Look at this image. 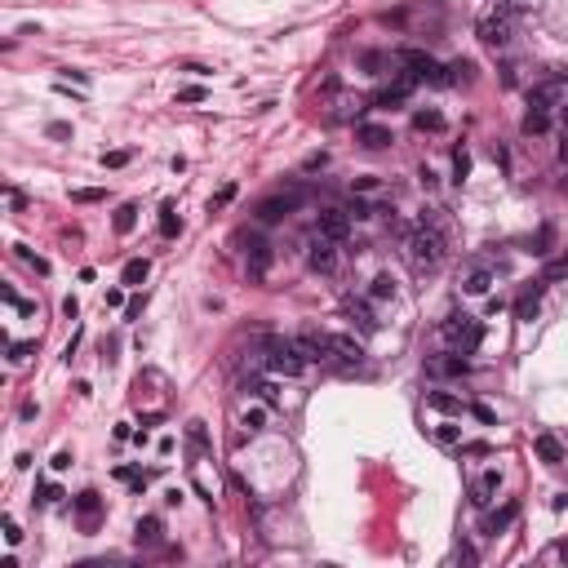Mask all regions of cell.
I'll return each instance as SVG.
<instances>
[{"label": "cell", "mask_w": 568, "mask_h": 568, "mask_svg": "<svg viewBox=\"0 0 568 568\" xmlns=\"http://www.w3.org/2000/svg\"><path fill=\"white\" fill-rule=\"evenodd\" d=\"M404 254H409V262H413V271H436V266L444 262V236L422 218V222H417L409 236H404Z\"/></svg>", "instance_id": "cell-1"}, {"label": "cell", "mask_w": 568, "mask_h": 568, "mask_svg": "<svg viewBox=\"0 0 568 568\" xmlns=\"http://www.w3.org/2000/svg\"><path fill=\"white\" fill-rule=\"evenodd\" d=\"M307 369V360H302V351H297L293 338H271L266 342V373L271 377H297Z\"/></svg>", "instance_id": "cell-2"}, {"label": "cell", "mask_w": 568, "mask_h": 568, "mask_svg": "<svg viewBox=\"0 0 568 568\" xmlns=\"http://www.w3.org/2000/svg\"><path fill=\"white\" fill-rule=\"evenodd\" d=\"M395 58H399V62H404L409 72L417 76V85H448V67H444V62H436L431 54H422V49H399Z\"/></svg>", "instance_id": "cell-3"}, {"label": "cell", "mask_w": 568, "mask_h": 568, "mask_svg": "<svg viewBox=\"0 0 568 568\" xmlns=\"http://www.w3.org/2000/svg\"><path fill=\"white\" fill-rule=\"evenodd\" d=\"M302 200H307L302 191H289V195H266L262 205H258V222H284L297 205H302Z\"/></svg>", "instance_id": "cell-4"}, {"label": "cell", "mask_w": 568, "mask_h": 568, "mask_svg": "<svg viewBox=\"0 0 568 568\" xmlns=\"http://www.w3.org/2000/svg\"><path fill=\"white\" fill-rule=\"evenodd\" d=\"M329 356L342 364V369H360L364 364V346L356 338H346V333H329Z\"/></svg>", "instance_id": "cell-5"}, {"label": "cell", "mask_w": 568, "mask_h": 568, "mask_svg": "<svg viewBox=\"0 0 568 568\" xmlns=\"http://www.w3.org/2000/svg\"><path fill=\"white\" fill-rule=\"evenodd\" d=\"M307 266H311V271H320V276H329L333 266H338V240L315 236L311 249H307Z\"/></svg>", "instance_id": "cell-6"}, {"label": "cell", "mask_w": 568, "mask_h": 568, "mask_svg": "<svg viewBox=\"0 0 568 568\" xmlns=\"http://www.w3.org/2000/svg\"><path fill=\"white\" fill-rule=\"evenodd\" d=\"M479 40L489 45V49H502V45L511 40V9H502V13H489V18L479 23Z\"/></svg>", "instance_id": "cell-7"}, {"label": "cell", "mask_w": 568, "mask_h": 568, "mask_svg": "<svg viewBox=\"0 0 568 568\" xmlns=\"http://www.w3.org/2000/svg\"><path fill=\"white\" fill-rule=\"evenodd\" d=\"M76 520H80V528H85V533H93L98 520H103V497H98L93 489L76 493Z\"/></svg>", "instance_id": "cell-8"}, {"label": "cell", "mask_w": 568, "mask_h": 568, "mask_svg": "<svg viewBox=\"0 0 568 568\" xmlns=\"http://www.w3.org/2000/svg\"><path fill=\"white\" fill-rule=\"evenodd\" d=\"M244 266H249V280H262V276H266V266H271V244H266L262 236H249Z\"/></svg>", "instance_id": "cell-9"}, {"label": "cell", "mask_w": 568, "mask_h": 568, "mask_svg": "<svg viewBox=\"0 0 568 568\" xmlns=\"http://www.w3.org/2000/svg\"><path fill=\"white\" fill-rule=\"evenodd\" d=\"M497 489H502V471H484V475H475V484H471V502L475 506H493L497 502Z\"/></svg>", "instance_id": "cell-10"}, {"label": "cell", "mask_w": 568, "mask_h": 568, "mask_svg": "<svg viewBox=\"0 0 568 568\" xmlns=\"http://www.w3.org/2000/svg\"><path fill=\"white\" fill-rule=\"evenodd\" d=\"M297 351H302L307 364H320V360H333L329 356V333H297Z\"/></svg>", "instance_id": "cell-11"}, {"label": "cell", "mask_w": 568, "mask_h": 568, "mask_svg": "<svg viewBox=\"0 0 568 568\" xmlns=\"http://www.w3.org/2000/svg\"><path fill=\"white\" fill-rule=\"evenodd\" d=\"M542 289H546V280H533V284H524V293L515 297V320H533L538 315V307H542Z\"/></svg>", "instance_id": "cell-12"}, {"label": "cell", "mask_w": 568, "mask_h": 568, "mask_svg": "<svg viewBox=\"0 0 568 568\" xmlns=\"http://www.w3.org/2000/svg\"><path fill=\"white\" fill-rule=\"evenodd\" d=\"M351 222H356V218H351L346 209H324V213H320V236L346 240V236H351Z\"/></svg>", "instance_id": "cell-13"}, {"label": "cell", "mask_w": 568, "mask_h": 568, "mask_svg": "<svg viewBox=\"0 0 568 568\" xmlns=\"http://www.w3.org/2000/svg\"><path fill=\"white\" fill-rule=\"evenodd\" d=\"M133 542H138L142 550H152L164 542V524H160V515H142L138 524H133Z\"/></svg>", "instance_id": "cell-14"}, {"label": "cell", "mask_w": 568, "mask_h": 568, "mask_svg": "<svg viewBox=\"0 0 568 568\" xmlns=\"http://www.w3.org/2000/svg\"><path fill=\"white\" fill-rule=\"evenodd\" d=\"M489 289H493V266L475 262L471 271H466V280H462V293H471V297H484Z\"/></svg>", "instance_id": "cell-15"}, {"label": "cell", "mask_w": 568, "mask_h": 568, "mask_svg": "<svg viewBox=\"0 0 568 568\" xmlns=\"http://www.w3.org/2000/svg\"><path fill=\"white\" fill-rule=\"evenodd\" d=\"M356 142L369 147V152H382V147L395 142V133H391L387 125H360V129H356Z\"/></svg>", "instance_id": "cell-16"}, {"label": "cell", "mask_w": 568, "mask_h": 568, "mask_svg": "<svg viewBox=\"0 0 568 568\" xmlns=\"http://www.w3.org/2000/svg\"><path fill=\"white\" fill-rule=\"evenodd\" d=\"M515 515H520V502H502V511L484 515V533H489V538H497V533H506V528L515 524Z\"/></svg>", "instance_id": "cell-17"}, {"label": "cell", "mask_w": 568, "mask_h": 568, "mask_svg": "<svg viewBox=\"0 0 568 568\" xmlns=\"http://www.w3.org/2000/svg\"><path fill=\"white\" fill-rule=\"evenodd\" d=\"M466 356L462 351H453V356H440V360H431V373H444V377H466Z\"/></svg>", "instance_id": "cell-18"}, {"label": "cell", "mask_w": 568, "mask_h": 568, "mask_svg": "<svg viewBox=\"0 0 568 568\" xmlns=\"http://www.w3.org/2000/svg\"><path fill=\"white\" fill-rule=\"evenodd\" d=\"M426 409H436V413H448V417L466 413V404H462L458 395H448V391H426Z\"/></svg>", "instance_id": "cell-19"}, {"label": "cell", "mask_w": 568, "mask_h": 568, "mask_svg": "<svg viewBox=\"0 0 568 568\" xmlns=\"http://www.w3.org/2000/svg\"><path fill=\"white\" fill-rule=\"evenodd\" d=\"M533 448H538V458H542L546 466H560V462H564V444H560L555 436H550V431H542V436H538V444H533Z\"/></svg>", "instance_id": "cell-20"}, {"label": "cell", "mask_w": 568, "mask_h": 568, "mask_svg": "<svg viewBox=\"0 0 568 568\" xmlns=\"http://www.w3.org/2000/svg\"><path fill=\"white\" fill-rule=\"evenodd\" d=\"M346 320L356 324L360 333H377V320H373V311H369V302H346Z\"/></svg>", "instance_id": "cell-21"}, {"label": "cell", "mask_w": 568, "mask_h": 568, "mask_svg": "<svg viewBox=\"0 0 568 568\" xmlns=\"http://www.w3.org/2000/svg\"><path fill=\"white\" fill-rule=\"evenodd\" d=\"M395 293H399V284H395V276H391V271L373 276V284H369V297H373V302H391Z\"/></svg>", "instance_id": "cell-22"}, {"label": "cell", "mask_w": 568, "mask_h": 568, "mask_svg": "<svg viewBox=\"0 0 568 568\" xmlns=\"http://www.w3.org/2000/svg\"><path fill=\"white\" fill-rule=\"evenodd\" d=\"M111 227H115V236H129V231L138 227V205H133V200H125V205L115 209V218H111Z\"/></svg>", "instance_id": "cell-23"}, {"label": "cell", "mask_w": 568, "mask_h": 568, "mask_svg": "<svg viewBox=\"0 0 568 568\" xmlns=\"http://www.w3.org/2000/svg\"><path fill=\"white\" fill-rule=\"evenodd\" d=\"M147 276H152V262H147V258H133V262H125V284H129V289H142V280Z\"/></svg>", "instance_id": "cell-24"}, {"label": "cell", "mask_w": 568, "mask_h": 568, "mask_svg": "<svg viewBox=\"0 0 568 568\" xmlns=\"http://www.w3.org/2000/svg\"><path fill=\"white\" fill-rule=\"evenodd\" d=\"M413 129H422V133H444V115H440L436 107L413 111Z\"/></svg>", "instance_id": "cell-25"}, {"label": "cell", "mask_w": 568, "mask_h": 568, "mask_svg": "<svg viewBox=\"0 0 568 568\" xmlns=\"http://www.w3.org/2000/svg\"><path fill=\"white\" fill-rule=\"evenodd\" d=\"M431 440H436L440 448H458L462 444V426L458 422H440L436 431H431Z\"/></svg>", "instance_id": "cell-26"}, {"label": "cell", "mask_w": 568, "mask_h": 568, "mask_svg": "<svg viewBox=\"0 0 568 568\" xmlns=\"http://www.w3.org/2000/svg\"><path fill=\"white\" fill-rule=\"evenodd\" d=\"M240 426L249 431V436H258V431H266V409H262V404H249V409L240 413Z\"/></svg>", "instance_id": "cell-27"}, {"label": "cell", "mask_w": 568, "mask_h": 568, "mask_svg": "<svg viewBox=\"0 0 568 568\" xmlns=\"http://www.w3.org/2000/svg\"><path fill=\"white\" fill-rule=\"evenodd\" d=\"M475 80V62L471 58H458L453 67H448V85H471Z\"/></svg>", "instance_id": "cell-28"}, {"label": "cell", "mask_w": 568, "mask_h": 568, "mask_svg": "<svg viewBox=\"0 0 568 568\" xmlns=\"http://www.w3.org/2000/svg\"><path fill=\"white\" fill-rule=\"evenodd\" d=\"M555 98H560V85H538L528 93V107H542V111H550L555 107Z\"/></svg>", "instance_id": "cell-29"}, {"label": "cell", "mask_w": 568, "mask_h": 568, "mask_svg": "<svg viewBox=\"0 0 568 568\" xmlns=\"http://www.w3.org/2000/svg\"><path fill=\"white\" fill-rule=\"evenodd\" d=\"M550 129V111H542V107H528V115H524V133L533 138V133H546Z\"/></svg>", "instance_id": "cell-30"}, {"label": "cell", "mask_w": 568, "mask_h": 568, "mask_svg": "<svg viewBox=\"0 0 568 568\" xmlns=\"http://www.w3.org/2000/svg\"><path fill=\"white\" fill-rule=\"evenodd\" d=\"M178 231H182V218H178V209H174V205H164V209H160V236H164V240H174Z\"/></svg>", "instance_id": "cell-31"}, {"label": "cell", "mask_w": 568, "mask_h": 568, "mask_svg": "<svg viewBox=\"0 0 568 568\" xmlns=\"http://www.w3.org/2000/svg\"><path fill=\"white\" fill-rule=\"evenodd\" d=\"M542 280H546V284H555V280H568V249H564V254H560L555 262H546Z\"/></svg>", "instance_id": "cell-32"}, {"label": "cell", "mask_w": 568, "mask_h": 568, "mask_svg": "<svg viewBox=\"0 0 568 568\" xmlns=\"http://www.w3.org/2000/svg\"><path fill=\"white\" fill-rule=\"evenodd\" d=\"M351 191H356V195H373V191H382V178L377 174H360L356 182H351Z\"/></svg>", "instance_id": "cell-33"}, {"label": "cell", "mask_w": 568, "mask_h": 568, "mask_svg": "<svg viewBox=\"0 0 568 568\" xmlns=\"http://www.w3.org/2000/svg\"><path fill=\"white\" fill-rule=\"evenodd\" d=\"M13 254H18V258L31 266V271H36V276H49V262H45V258H36V254H31L27 244H13Z\"/></svg>", "instance_id": "cell-34"}, {"label": "cell", "mask_w": 568, "mask_h": 568, "mask_svg": "<svg viewBox=\"0 0 568 568\" xmlns=\"http://www.w3.org/2000/svg\"><path fill=\"white\" fill-rule=\"evenodd\" d=\"M479 342H484V324H471V329H466V338L458 342V351H462V356H475Z\"/></svg>", "instance_id": "cell-35"}, {"label": "cell", "mask_w": 568, "mask_h": 568, "mask_svg": "<svg viewBox=\"0 0 568 568\" xmlns=\"http://www.w3.org/2000/svg\"><path fill=\"white\" fill-rule=\"evenodd\" d=\"M249 391H258V395L266 399V404H276V399H280V387H276L271 377H258V382H254V387H249Z\"/></svg>", "instance_id": "cell-36"}, {"label": "cell", "mask_w": 568, "mask_h": 568, "mask_svg": "<svg viewBox=\"0 0 568 568\" xmlns=\"http://www.w3.org/2000/svg\"><path fill=\"white\" fill-rule=\"evenodd\" d=\"M466 174H471V156H466V152H453V182H458V187L466 182Z\"/></svg>", "instance_id": "cell-37"}, {"label": "cell", "mask_w": 568, "mask_h": 568, "mask_svg": "<svg viewBox=\"0 0 568 568\" xmlns=\"http://www.w3.org/2000/svg\"><path fill=\"white\" fill-rule=\"evenodd\" d=\"M31 351H36V342H13V346H9V360H13V364H23V360L31 356Z\"/></svg>", "instance_id": "cell-38"}, {"label": "cell", "mask_w": 568, "mask_h": 568, "mask_svg": "<svg viewBox=\"0 0 568 568\" xmlns=\"http://www.w3.org/2000/svg\"><path fill=\"white\" fill-rule=\"evenodd\" d=\"M72 200H76V205H98V200H103V191H98V187H85V191H72Z\"/></svg>", "instance_id": "cell-39"}, {"label": "cell", "mask_w": 568, "mask_h": 568, "mask_svg": "<svg viewBox=\"0 0 568 568\" xmlns=\"http://www.w3.org/2000/svg\"><path fill=\"white\" fill-rule=\"evenodd\" d=\"M178 103H205V89H200V85H187V89H178Z\"/></svg>", "instance_id": "cell-40"}, {"label": "cell", "mask_w": 568, "mask_h": 568, "mask_svg": "<svg viewBox=\"0 0 568 568\" xmlns=\"http://www.w3.org/2000/svg\"><path fill=\"white\" fill-rule=\"evenodd\" d=\"M324 164H329V156H324V152H311V156L302 160V169H307V174H315V169H324Z\"/></svg>", "instance_id": "cell-41"}, {"label": "cell", "mask_w": 568, "mask_h": 568, "mask_svg": "<svg viewBox=\"0 0 568 568\" xmlns=\"http://www.w3.org/2000/svg\"><path fill=\"white\" fill-rule=\"evenodd\" d=\"M103 164H107V169H120V164H129V152H107Z\"/></svg>", "instance_id": "cell-42"}, {"label": "cell", "mask_w": 568, "mask_h": 568, "mask_svg": "<svg viewBox=\"0 0 568 568\" xmlns=\"http://www.w3.org/2000/svg\"><path fill=\"white\" fill-rule=\"evenodd\" d=\"M346 213H351V218H373V209L364 205V200H351V209H346Z\"/></svg>", "instance_id": "cell-43"}, {"label": "cell", "mask_w": 568, "mask_h": 568, "mask_svg": "<svg viewBox=\"0 0 568 568\" xmlns=\"http://www.w3.org/2000/svg\"><path fill=\"white\" fill-rule=\"evenodd\" d=\"M471 413L479 417V422H484V426H493V422H497V417H493V409H489V404H471Z\"/></svg>", "instance_id": "cell-44"}, {"label": "cell", "mask_w": 568, "mask_h": 568, "mask_svg": "<svg viewBox=\"0 0 568 568\" xmlns=\"http://www.w3.org/2000/svg\"><path fill=\"white\" fill-rule=\"evenodd\" d=\"M5 542H9V546H18V542H23V528L13 524V520H5Z\"/></svg>", "instance_id": "cell-45"}, {"label": "cell", "mask_w": 568, "mask_h": 568, "mask_svg": "<svg viewBox=\"0 0 568 568\" xmlns=\"http://www.w3.org/2000/svg\"><path fill=\"white\" fill-rule=\"evenodd\" d=\"M231 195H236V182H227V187L218 191V200H213V209H222V205H227V200H231Z\"/></svg>", "instance_id": "cell-46"}, {"label": "cell", "mask_w": 568, "mask_h": 568, "mask_svg": "<svg viewBox=\"0 0 568 568\" xmlns=\"http://www.w3.org/2000/svg\"><path fill=\"white\" fill-rule=\"evenodd\" d=\"M62 315H67V320H76V315H80V302H76V297H67V302H62Z\"/></svg>", "instance_id": "cell-47"}, {"label": "cell", "mask_w": 568, "mask_h": 568, "mask_svg": "<svg viewBox=\"0 0 568 568\" xmlns=\"http://www.w3.org/2000/svg\"><path fill=\"white\" fill-rule=\"evenodd\" d=\"M67 466H72V453L62 448V453H54V471H67Z\"/></svg>", "instance_id": "cell-48"}, {"label": "cell", "mask_w": 568, "mask_h": 568, "mask_svg": "<svg viewBox=\"0 0 568 568\" xmlns=\"http://www.w3.org/2000/svg\"><path fill=\"white\" fill-rule=\"evenodd\" d=\"M360 62H364V67H369V72H373V76H377V67H382V54H364V58H360Z\"/></svg>", "instance_id": "cell-49"}, {"label": "cell", "mask_w": 568, "mask_h": 568, "mask_svg": "<svg viewBox=\"0 0 568 568\" xmlns=\"http://www.w3.org/2000/svg\"><path fill=\"white\" fill-rule=\"evenodd\" d=\"M550 560H568V542H560V546H550Z\"/></svg>", "instance_id": "cell-50"}, {"label": "cell", "mask_w": 568, "mask_h": 568, "mask_svg": "<svg viewBox=\"0 0 568 568\" xmlns=\"http://www.w3.org/2000/svg\"><path fill=\"white\" fill-rule=\"evenodd\" d=\"M560 125H564V133H568V103L560 107Z\"/></svg>", "instance_id": "cell-51"}, {"label": "cell", "mask_w": 568, "mask_h": 568, "mask_svg": "<svg viewBox=\"0 0 568 568\" xmlns=\"http://www.w3.org/2000/svg\"><path fill=\"white\" fill-rule=\"evenodd\" d=\"M560 156H564V164H568V142H564V147H560Z\"/></svg>", "instance_id": "cell-52"}]
</instances>
